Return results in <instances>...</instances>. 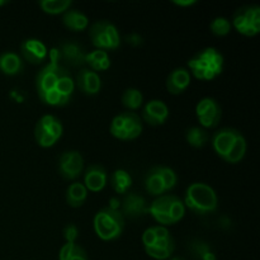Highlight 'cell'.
<instances>
[{
  "label": "cell",
  "instance_id": "22",
  "mask_svg": "<svg viewBox=\"0 0 260 260\" xmlns=\"http://www.w3.org/2000/svg\"><path fill=\"white\" fill-rule=\"evenodd\" d=\"M62 23L73 32H83L89 24V18L81 10L69 9L62 14Z\"/></svg>",
  "mask_w": 260,
  "mask_h": 260
},
{
  "label": "cell",
  "instance_id": "9",
  "mask_svg": "<svg viewBox=\"0 0 260 260\" xmlns=\"http://www.w3.org/2000/svg\"><path fill=\"white\" fill-rule=\"evenodd\" d=\"M240 35L253 37L260 32V7L246 5L235 12L231 23Z\"/></svg>",
  "mask_w": 260,
  "mask_h": 260
},
{
  "label": "cell",
  "instance_id": "17",
  "mask_svg": "<svg viewBox=\"0 0 260 260\" xmlns=\"http://www.w3.org/2000/svg\"><path fill=\"white\" fill-rule=\"evenodd\" d=\"M107 179H108L107 170L99 164H91L86 168L83 184L90 192L98 193L106 188Z\"/></svg>",
  "mask_w": 260,
  "mask_h": 260
},
{
  "label": "cell",
  "instance_id": "18",
  "mask_svg": "<svg viewBox=\"0 0 260 260\" xmlns=\"http://www.w3.org/2000/svg\"><path fill=\"white\" fill-rule=\"evenodd\" d=\"M124 114V126L121 131L114 134L116 139L122 141H131L137 139L142 134V122L141 118L135 112H123Z\"/></svg>",
  "mask_w": 260,
  "mask_h": 260
},
{
  "label": "cell",
  "instance_id": "21",
  "mask_svg": "<svg viewBox=\"0 0 260 260\" xmlns=\"http://www.w3.org/2000/svg\"><path fill=\"white\" fill-rule=\"evenodd\" d=\"M23 69H24V62L19 55L12 51H5L0 53V71L4 75H18L22 73Z\"/></svg>",
  "mask_w": 260,
  "mask_h": 260
},
{
  "label": "cell",
  "instance_id": "32",
  "mask_svg": "<svg viewBox=\"0 0 260 260\" xmlns=\"http://www.w3.org/2000/svg\"><path fill=\"white\" fill-rule=\"evenodd\" d=\"M231 22L225 17H216L212 22L210 23V29L211 32L215 36L218 37H223V36H228L231 32Z\"/></svg>",
  "mask_w": 260,
  "mask_h": 260
},
{
  "label": "cell",
  "instance_id": "10",
  "mask_svg": "<svg viewBox=\"0 0 260 260\" xmlns=\"http://www.w3.org/2000/svg\"><path fill=\"white\" fill-rule=\"evenodd\" d=\"M196 114L202 128H215L220 123L222 111L220 103L216 99L207 96L198 102L196 107Z\"/></svg>",
  "mask_w": 260,
  "mask_h": 260
},
{
  "label": "cell",
  "instance_id": "24",
  "mask_svg": "<svg viewBox=\"0 0 260 260\" xmlns=\"http://www.w3.org/2000/svg\"><path fill=\"white\" fill-rule=\"evenodd\" d=\"M85 63L93 71H106L111 66V58L107 51L94 50L86 53Z\"/></svg>",
  "mask_w": 260,
  "mask_h": 260
},
{
  "label": "cell",
  "instance_id": "6",
  "mask_svg": "<svg viewBox=\"0 0 260 260\" xmlns=\"http://www.w3.org/2000/svg\"><path fill=\"white\" fill-rule=\"evenodd\" d=\"M94 231L103 241H112L122 235L124 229V217L121 211L104 207L95 213L93 220Z\"/></svg>",
  "mask_w": 260,
  "mask_h": 260
},
{
  "label": "cell",
  "instance_id": "33",
  "mask_svg": "<svg viewBox=\"0 0 260 260\" xmlns=\"http://www.w3.org/2000/svg\"><path fill=\"white\" fill-rule=\"evenodd\" d=\"M157 170V174L160 175L161 178L162 183H164V187L165 190H172L173 188L177 185L178 183V175L172 168H168V167H155Z\"/></svg>",
  "mask_w": 260,
  "mask_h": 260
},
{
  "label": "cell",
  "instance_id": "34",
  "mask_svg": "<svg viewBox=\"0 0 260 260\" xmlns=\"http://www.w3.org/2000/svg\"><path fill=\"white\" fill-rule=\"evenodd\" d=\"M63 239H65L66 243L74 244L76 243V240L79 239V229L75 223H68V225L63 228L62 231Z\"/></svg>",
  "mask_w": 260,
  "mask_h": 260
},
{
  "label": "cell",
  "instance_id": "35",
  "mask_svg": "<svg viewBox=\"0 0 260 260\" xmlns=\"http://www.w3.org/2000/svg\"><path fill=\"white\" fill-rule=\"evenodd\" d=\"M126 41L127 43H129L132 46H140L142 43V37L140 35H137V33H131V35L127 36Z\"/></svg>",
  "mask_w": 260,
  "mask_h": 260
},
{
  "label": "cell",
  "instance_id": "13",
  "mask_svg": "<svg viewBox=\"0 0 260 260\" xmlns=\"http://www.w3.org/2000/svg\"><path fill=\"white\" fill-rule=\"evenodd\" d=\"M147 203L142 196L134 192H127L122 201V211L121 213L123 217L128 218H139L147 213Z\"/></svg>",
  "mask_w": 260,
  "mask_h": 260
},
{
  "label": "cell",
  "instance_id": "20",
  "mask_svg": "<svg viewBox=\"0 0 260 260\" xmlns=\"http://www.w3.org/2000/svg\"><path fill=\"white\" fill-rule=\"evenodd\" d=\"M174 248V239H173V236H170L168 239H156L152 245L145 248V251L152 259L167 260L170 259V256L173 255Z\"/></svg>",
  "mask_w": 260,
  "mask_h": 260
},
{
  "label": "cell",
  "instance_id": "19",
  "mask_svg": "<svg viewBox=\"0 0 260 260\" xmlns=\"http://www.w3.org/2000/svg\"><path fill=\"white\" fill-rule=\"evenodd\" d=\"M192 81V75H190L189 70L185 68H177L167 78V89L170 94H182L183 91L187 90L188 86L190 85Z\"/></svg>",
  "mask_w": 260,
  "mask_h": 260
},
{
  "label": "cell",
  "instance_id": "14",
  "mask_svg": "<svg viewBox=\"0 0 260 260\" xmlns=\"http://www.w3.org/2000/svg\"><path fill=\"white\" fill-rule=\"evenodd\" d=\"M142 117H144L145 122L151 126H160L167 122L168 117H169V108L160 99H152V101L147 102L146 106L144 107Z\"/></svg>",
  "mask_w": 260,
  "mask_h": 260
},
{
  "label": "cell",
  "instance_id": "31",
  "mask_svg": "<svg viewBox=\"0 0 260 260\" xmlns=\"http://www.w3.org/2000/svg\"><path fill=\"white\" fill-rule=\"evenodd\" d=\"M144 102V95L139 89L128 88L124 90L123 95H122V103L129 111H136L142 106Z\"/></svg>",
  "mask_w": 260,
  "mask_h": 260
},
{
  "label": "cell",
  "instance_id": "25",
  "mask_svg": "<svg viewBox=\"0 0 260 260\" xmlns=\"http://www.w3.org/2000/svg\"><path fill=\"white\" fill-rule=\"evenodd\" d=\"M111 185L118 194H126L132 185V177L127 170L117 169L111 175Z\"/></svg>",
  "mask_w": 260,
  "mask_h": 260
},
{
  "label": "cell",
  "instance_id": "15",
  "mask_svg": "<svg viewBox=\"0 0 260 260\" xmlns=\"http://www.w3.org/2000/svg\"><path fill=\"white\" fill-rule=\"evenodd\" d=\"M20 51H22L23 58L27 62L35 63V65L45 61L48 55L46 45L37 38H28V40L23 41Z\"/></svg>",
  "mask_w": 260,
  "mask_h": 260
},
{
  "label": "cell",
  "instance_id": "4",
  "mask_svg": "<svg viewBox=\"0 0 260 260\" xmlns=\"http://www.w3.org/2000/svg\"><path fill=\"white\" fill-rule=\"evenodd\" d=\"M190 75L200 80H213L220 75L223 70V56L218 50L213 47H207L205 50L196 53L189 61Z\"/></svg>",
  "mask_w": 260,
  "mask_h": 260
},
{
  "label": "cell",
  "instance_id": "11",
  "mask_svg": "<svg viewBox=\"0 0 260 260\" xmlns=\"http://www.w3.org/2000/svg\"><path fill=\"white\" fill-rule=\"evenodd\" d=\"M58 173L65 180H75L84 170V159L76 150L65 151L58 157Z\"/></svg>",
  "mask_w": 260,
  "mask_h": 260
},
{
  "label": "cell",
  "instance_id": "16",
  "mask_svg": "<svg viewBox=\"0 0 260 260\" xmlns=\"http://www.w3.org/2000/svg\"><path fill=\"white\" fill-rule=\"evenodd\" d=\"M75 85L78 86L81 93L86 95H95L101 91L102 80L98 73L90 69H81L76 75Z\"/></svg>",
  "mask_w": 260,
  "mask_h": 260
},
{
  "label": "cell",
  "instance_id": "30",
  "mask_svg": "<svg viewBox=\"0 0 260 260\" xmlns=\"http://www.w3.org/2000/svg\"><path fill=\"white\" fill-rule=\"evenodd\" d=\"M190 251L198 260H217L215 251L210 244L203 240H194L190 243Z\"/></svg>",
  "mask_w": 260,
  "mask_h": 260
},
{
  "label": "cell",
  "instance_id": "5",
  "mask_svg": "<svg viewBox=\"0 0 260 260\" xmlns=\"http://www.w3.org/2000/svg\"><path fill=\"white\" fill-rule=\"evenodd\" d=\"M147 213H150L160 226H170L184 217L185 206L177 196H160L149 206Z\"/></svg>",
  "mask_w": 260,
  "mask_h": 260
},
{
  "label": "cell",
  "instance_id": "36",
  "mask_svg": "<svg viewBox=\"0 0 260 260\" xmlns=\"http://www.w3.org/2000/svg\"><path fill=\"white\" fill-rule=\"evenodd\" d=\"M175 5H178V7H190V5H194L196 0H174Z\"/></svg>",
  "mask_w": 260,
  "mask_h": 260
},
{
  "label": "cell",
  "instance_id": "28",
  "mask_svg": "<svg viewBox=\"0 0 260 260\" xmlns=\"http://www.w3.org/2000/svg\"><path fill=\"white\" fill-rule=\"evenodd\" d=\"M58 260H89V258L88 253L80 245H78L76 243H66L60 249Z\"/></svg>",
  "mask_w": 260,
  "mask_h": 260
},
{
  "label": "cell",
  "instance_id": "12",
  "mask_svg": "<svg viewBox=\"0 0 260 260\" xmlns=\"http://www.w3.org/2000/svg\"><path fill=\"white\" fill-rule=\"evenodd\" d=\"M86 53L88 52H85L83 46L76 41H65L61 43V47L58 50L60 60L74 68L85 65Z\"/></svg>",
  "mask_w": 260,
  "mask_h": 260
},
{
  "label": "cell",
  "instance_id": "38",
  "mask_svg": "<svg viewBox=\"0 0 260 260\" xmlns=\"http://www.w3.org/2000/svg\"><path fill=\"white\" fill-rule=\"evenodd\" d=\"M5 4H8L7 0H0V7H3V5H5Z\"/></svg>",
  "mask_w": 260,
  "mask_h": 260
},
{
  "label": "cell",
  "instance_id": "29",
  "mask_svg": "<svg viewBox=\"0 0 260 260\" xmlns=\"http://www.w3.org/2000/svg\"><path fill=\"white\" fill-rule=\"evenodd\" d=\"M38 5L42 9V12L51 15H56L63 14L66 10L70 9L73 2L71 0H41Z\"/></svg>",
  "mask_w": 260,
  "mask_h": 260
},
{
  "label": "cell",
  "instance_id": "27",
  "mask_svg": "<svg viewBox=\"0 0 260 260\" xmlns=\"http://www.w3.org/2000/svg\"><path fill=\"white\" fill-rule=\"evenodd\" d=\"M185 140L192 147L201 149L208 142L210 135H208L207 129L202 128V127H190L185 132Z\"/></svg>",
  "mask_w": 260,
  "mask_h": 260
},
{
  "label": "cell",
  "instance_id": "8",
  "mask_svg": "<svg viewBox=\"0 0 260 260\" xmlns=\"http://www.w3.org/2000/svg\"><path fill=\"white\" fill-rule=\"evenodd\" d=\"M63 127L60 119L52 114L41 117L35 127L36 142L41 147H51L62 136Z\"/></svg>",
  "mask_w": 260,
  "mask_h": 260
},
{
  "label": "cell",
  "instance_id": "3",
  "mask_svg": "<svg viewBox=\"0 0 260 260\" xmlns=\"http://www.w3.org/2000/svg\"><path fill=\"white\" fill-rule=\"evenodd\" d=\"M184 206L193 213L200 216L211 215L218 207V198L215 189L206 183H193L185 190Z\"/></svg>",
  "mask_w": 260,
  "mask_h": 260
},
{
  "label": "cell",
  "instance_id": "26",
  "mask_svg": "<svg viewBox=\"0 0 260 260\" xmlns=\"http://www.w3.org/2000/svg\"><path fill=\"white\" fill-rule=\"evenodd\" d=\"M145 189L147 193H150L151 196H164V193L167 192L164 187V183H162L161 178L157 174L156 168H152L145 175Z\"/></svg>",
  "mask_w": 260,
  "mask_h": 260
},
{
  "label": "cell",
  "instance_id": "7",
  "mask_svg": "<svg viewBox=\"0 0 260 260\" xmlns=\"http://www.w3.org/2000/svg\"><path fill=\"white\" fill-rule=\"evenodd\" d=\"M89 36L96 50H117L121 45L118 29L109 20H99L94 23L89 30Z\"/></svg>",
  "mask_w": 260,
  "mask_h": 260
},
{
  "label": "cell",
  "instance_id": "37",
  "mask_svg": "<svg viewBox=\"0 0 260 260\" xmlns=\"http://www.w3.org/2000/svg\"><path fill=\"white\" fill-rule=\"evenodd\" d=\"M168 260H185L184 258H180V256H174V258H170Z\"/></svg>",
  "mask_w": 260,
  "mask_h": 260
},
{
  "label": "cell",
  "instance_id": "23",
  "mask_svg": "<svg viewBox=\"0 0 260 260\" xmlns=\"http://www.w3.org/2000/svg\"><path fill=\"white\" fill-rule=\"evenodd\" d=\"M66 202L70 207L78 208L85 203L86 198H88V189L83 183L74 182L66 189Z\"/></svg>",
  "mask_w": 260,
  "mask_h": 260
},
{
  "label": "cell",
  "instance_id": "2",
  "mask_svg": "<svg viewBox=\"0 0 260 260\" xmlns=\"http://www.w3.org/2000/svg\"><path fill=\"white\" fill-rule=\"evenodd\" d=\"M62 69L63 66H61L58 62L50 61V63H47L36 76V88H37L38 96L47 106L63 107L69 104V102L65 101L56 91V85H57Z\"/></svg>",
  "mask_w": 260,
  "mask_h": 260
},
{
  "label": "cell",
  "instance_id": "1",
  "mask_svg": "<svg viewBox=\"0 0 260 260\" xmlns=\"http://www.w3.org/2000/svg\"><path fill=\"white\" fill-rule=\"evenodd\" d=\"M212 147L216 154L229 164H238L246 154V140L239 129L221 128L212 137Z\"/></svg>",
  "mask_w": 260,
  "mask_h": 260
}]
</instances>
